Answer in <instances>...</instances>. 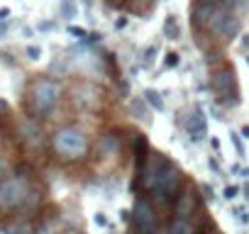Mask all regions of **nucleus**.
I'll use <instances>...</instances> for the list:
<instances>
[{
	"instance_id": "1",
	"label": "nucleus",
	"mask_w": 249,
	"mask_h": 234,
	"mask_svg": "<svg viewBox=\"0 0 249 234\" xmlns=\"http://www.w3.org/2000/svg\"><path fill=\"white\" fill-rule=\"evenodd\" d=\"M35 185V171L27 164H18L13 173L0 178V212H15L22 210L30 190Z\"/></svg>"
},
{
	"instance_id": "2",
	"label": "nucleus",
	"mask_w": 249,
	"mask_h": 234,
	"mask_svg": "<svg viewBox=\"0 0 249 234\" xmlns=\"http://www.w3.org/2000/svg\"><path fill=\"white\" fill-rule=\"evenodd\" d=\"M64 98V85L61 81L56 78H49V76H39L30 83V90H27V110L32 117L37 120H47V117L59 107Z\"/></svg>"
},
{
	"instance_id": "3",
	"label": "nucleus",
	"mask_w": 249,
	"mask_h": 234,
	"mask_svg": "<svg viewBox=\"0 0 249 234\" xmlns=\"http://www.w3.org/2000/svg\"><path fill=\"white\" fill-rule=\"evenodd\" d=\"M49 144H52L54 156L59 161H66V164L83 161L90 154V139H88V134L78 125H64V127H59L52 134Z\"/></svg>"
},
{
	"instance_id": "4",
	"label": "nucleus",
	"mask_w": 249,
	"mask_h": 234,
	"mask_svg": "<svg viewBox=\"0 0 249 234\" xmlns=\"http://www.w3.org/2000/svg\"><path fill=\"white\" fill-rule=\"evenodd\" d=\"M183 185H186L183 171H181L174 161H169V164L164 166V171L159 173L157 183L152 185L149 195H152V200H154L157 205H174V200H176V195L183 190Z\"/></svg>"
},
{
	"instance_id": "5",
	"label": "nucleus",
	"mask_w": 249,
	"mask_h": 234,
	"mask_svg": "<svg viewBox=\"0 0 249 234\" xmlns=\"http://www.w3.org/2000/svg\"><path fill=\"white\" fill-rule=\"evenodd\" d=\"M210 90H213L217 105H225V107L239 105L237 73H234V68L230 64H222V66L213 68V73H210Z\"/></svg>"
},
{
	"instance_id": "6",
	"label": "nucleus",
	"mask_w": 249,
	"mask_h": 234,
	"mask_svg": "<svg viewBox=\"0 0 249 234\" xmlns=\"http://www.w3.org/2000/svg\"><path fill=\"white\" fill-rule=\"evenodd\" d=\"M239 32H242V17H239V13L232 10V8L215 5L213 17H210V22H208V34L215 37L220 44H227V42H232Z\"/></svg>"
},
{
	"instance_id": "7",
	"label": "nucleus",
	"mask_w": 249,
	"mask_h": 234,
	"mask_svg": "<svg viewBox=\"0 0 249 234\" xmlns=\"http://www.w3.org/2000/svg\"><path fill=\"white\" fill-rule=\"evenodd\" d=\"M132 229L137 234H154L159 229V217H157V207L154 200L144 195H137L135 207H132Z\"/></svg>"
},
{
	"instance_id": "8",
	"label": "nucleus",
	"mask_w": 249,
	"mask_h": 234,
	"mask_svg": "<svg viewBox=\"0 0 249 234\" xmlns=\"http://www.w3.org/2000/svg\"><path fill=\"white\" fill-rule=\"evenodd\" d=\"M171 207H174V217H186V219H191L196 212H203V193H200V188L186 183L183 190L176 195Z\"/></svg>"
},
{
	"instance_id": "9",
	"label": "nucleus",
	"mask_w": 249,
	"mask_h": 234,
	"mask_svg": "<svg viewBox=\"0 0 249 234\" xmlns=\"http://www.w3.org/2000/svg\"><path fill=\"white\" fill-rule=\"evenodd\" d=\"M20 137L32 149H39L44 144V130L37 122V117H32V115L30 117H22V120H20Z\"/></svg>"
},
{
	"instance_id": "10",
	"label": "nucleus",
	"mask_w": 249,
	"mask_h": 234,
	"mask_svg": "<svg viewBox=\"0 0 249 234\" xmlns=\"http://www.w3.org/2000/svg\"><path fill=\"white\" fill-rule=\"evenodd\" d=\"M186 132L191 137V142L200 144L205 137H208V120H205V115L200 107H196L191 115H188V120H186Z\"/></svg>"
},
{
	"instance_id": "11",
	"label": "nucleus",
	"mask_w": 249,
	"mask_h": 234,
	"mask_svg": "<svg viewBox=\"0 0 249 234\" xmlns=\"http://www.w3.org/2000/svg\"><path fill=\"white\" fill-rule=\"evenodd\" d=\"M93 95H98V88L90 83H81L73 90V105H78L81 110H93L98 102V98H93Z\"/></svg>"
},
{
	"instance_id": "12",
	"label": "nucleus",
	"mask_w": 249,
	"mask_h": 234,
	"mask_svg": "<svg viewBox=\"0 0 249 234\" xmlns=\"http://www.w3.org/2000/svg\"><path fill=\"white\" fill-rule=\"evenodd\" d=\"M169 234H205V227H198L186 217H174L169 222Z\"/></svg>"
},
{
	"instance_id": "13",
	"label": "nucleus",
	"mask_w": 249,
	"mask_h": 234,
	"mask_svg": "<svg viewBox=\"0 0 249 234\" xmlns=\"http://www.w3.org/2000/svg\"><path fill=\"white\" fill-rule=\"evenodd\" d=\"M100 151H103V156H117L122 151V137L117 132H107L100 139Z\"/></svg>"
},
{
	"instance_id": "14",
	"label": "nucleus",
	"mask_w": 249,
	"mask_h": 234,
	"mask_svg": "<svg viewBox=\"0 0 249 234\" xmlns=\"http://www.w3.org/2000/svg\"><path fill=\"white\" fill-rule=\"evenodd\" d=\"M61 232V227H59V215H47L39 224H37V229H35V234H59Z\"/></svg>"
},
{
	"instance_id": "15",
	"label": "nucleus",
	"mask_w": 249,
	"mask_h": 234,
	"mask_svg": "<svg viewBox=\"0 0 249 234\" xmlns=\"http://www.w3.org/2000/svg\"><path fill=\"white\" fill-rule=\"evenodd\" d=\"M130 107H132V115H137L140 122H144V125L149 122V110H147L149 105H147L144 95H142V98H132V100H130Z\"/></svg>"
},
{
	"instance_id": "16",
	"label": "nucleus",
	"mask_w": 249,
	"mask_h": 234,
	"mask_svg": "<svg viewBox=\"0 0 249 234\" xmlns=\"http://www.w3.org/2000/svg\"><path fill=\"white\" fill-rule=\"evenodd\" d=\"M42 200H44V190L35 183L32 190H30V198H27V202H25V207H22V212H35V210H39Z\"/></svg>"
},
{
	"instance_id": "17",
	"label": "nucleus",
	"mask_w": 249,
	"mask_h": 234,
	"mask_svg": "<svg viewBox=\"0 0 249 234\" xmlns=\"http://www.w3.org/2000/svg\"><path fill=\"white\" fill-rule=\"evenodd\" d=\"M142 95H144V100H147V105H149L152 110H157V112H164V110H166V102H164V98H161L157 90L147 88Z\"/></svg>"
},
{
	"instance_id": "18",
	"label": "nucleus",
	"mask_w": 249,
	"mask_h": 234,
	"mask_svg": "<svg viewBox=\"0 0 249 234\" xmlns=\"http://www.w3.org/2000/svg\"><path fill=\"white\" fill-rule=\"evenodd\" d=\"M164 37L166 39H178L181 37V27H178L176 15H166V20H164Z\"/></svg>"
},
{
	"instance_id": "19",
	"label": "nucleus",
	"mask_w": 249,
	"mask_h": 234,
	"mask_svg": "<svg viewBox=\"0 0 249 234\" xmlns=\"http://www.w3.org/2000/svg\"><path fill=\"white\" fill-rule=\"evenodd\" d=\"M242 139H244L242 134H237V132H230V142H232V147H234L237 156H244V142H242Z\"/></svg>"
},
{
	"instance_id": "20",
	"label": "nucleus",
	"mask_w": 249,
	"mask_h": 234,
	"mask_svg": "<svg viewBox=\"0 0 249 234\" xmlns=\"http://www.w3.org/2000/svg\"><path fill=\"white\" fill-rule=\"evenodd\" d=\"M178 64H181V56H178L176 51H169V54H166V61H164V71H166V68H176Z\"/></svg>"
},
{
	"instance_id": "21",
	"label": "nucleus",
	"mask_w": 249,
	"mask_h": 234,
	"mask_svg": "<svg viewBox=\"0 0 249 234\" xmlns=\"http://www.w3.org/2000/svg\"><path fill=\"white\" fill-rule=\"evenodd\" d=\"M232 215L237 217L239 224H249V210H244V207H232Z\"/></svg>"
},
{
	"instance_id": "22",
	"label": "nucleus",
	"mask_w": 249,
	"mask_h": 234,
	"mask_svg": "<svg viewBox=\"0 0 249 234\" xmlns=\"http://www.w3.org/2000/svg\"><path fill=\"white\" fill-rule=\"evenodd\" d=\"M157 54H159V44H154V47H149L147 51H144V59H142V64L144 66H149L154 59H157Z\"/></svg>"
},
{
	"instance_id": "23",
	"label": "nucleus",
	"mask_w": 249,
	"mask_h": 234,
	"mask_svg": "<svg viewBox=\"0 0 249 234\" xmlns=\"http://www.w3.org/2000/svg\"><path fill=\"white\" fill-rule=\"evenodd\" d=\"M198 188H200V193H203V198H205V200H215V190H213V185H210V183H200Z\"/></svg>"
},
{
	"instance_id": "24",
	"label": "nucleus",
	"mask_w": 249,
	"mask_h": 234,
	"mask_svg": "<svg viewBox=\"0 0 249 234\" xmlns=\"http://www.w3.org/2000/svg\"><path fill=\"white\" fill-rule=\"evenodd\" d=\"M237 195H239V188H237V185H227V188H225V193H222V198H225V200H230V202H232Z\"/></svg>"
},
{
	"instance_id": "25",
	"label": "nucleus",
	"mask_w": 249,
	"mask_h": 234,
	"mask_svg": "<svg viewBox=\"0 0 249 234\" xmlns=\"http://www.w3.org/2000/svg\"><path fill=\"white\" fill-rule=\"evenodd\" d=\"M69 34H71V37H78V39H88V32L81 30V27H73V25L69 27Z\"/></svg>"
},
{
	"instance_id": "26",
	"label": "nucleus",
	"mask_w": 249,
	"mask_h": 234,
	"mask_svg": "<svg viewBox=\"0 0 249 234\" xmlns=\"http://www.w3.org/2000/svg\"><path fill=\"white\" fill-rule=\"evenodd\" d=\"M232 8L237 13H244V10H249V0H232Z\"/></svg>"
},
{
	"instance_id": "27",
	"label": "nucleus",
	"mask_w": 249,
	"mask_h": 234,
	"mask_svg": "<svg viewBox=\"0 0 249 234\" xmlns=\"http://www.w3.org/2000/svg\"><path fill=\"white\" fill-rule=\"evenodd\" d=\"M8 173H10V164H8V159L0 156V178H5Z\"/></svg>"
},
{
	"instance_id": "28",
	"label": "nucleus",
	"mask_w": 249,
	"mask_h": 234,
	"mask_svg": "<svg viewBox=\"0 0 249 234\" xmlns=\"http://www.w3.org/2000/svg\"><path fill=\"white\" fill-rule=\"evenodd\" d=\"M61 15H64V17H71V15H73V5H71V0H64V5H61Z\"/></svg>"
},
{
	"instance_id": "29",
	"label": "nucleus",
	"mask_w": 249,
	"mask_h": 234,
	"mask_svg": "<svg viewBox=\"0 0 249 234\" xmlns=\"http://www.w3.org/2000/svg\"><path fill=\"white\" fill-rule=\"evenodd\" d=\"M27 56H30L32 61H37V59L42 56V49H39V47H27Z\"/></svg>"
},
{
	"instance_id": "30",
	"label": "nucleus",
	"mask_w": 249,
	"mask_h": 234,
	"mask_svg": "<svg viewBox=\"0 0 249 234\" xmlns=\"http://www.w3.org/2000/svg\"><path fill=\"white\" fill-rule=\"evenodd\" d=\"M208 166H210V171H213V173H217V176H222V168H220V164H217L215 159H208Z\"/></svg>"
},
{
	"instance_id": "31",
	"label": "nucleus",
	"mask_w": 249,
	"mask_h": 234,
	"mask_svg": "<svg viewBox=\"0 0 249 234\" xmlns=\"http://www.w3.org/2000/svg\"><path fill=\"white\" fill-rule=\"evenodd\" d=\"M239 51L249 54V34H244V37H242V42H239Z\"/></svg>"
},
{
	"instance_id": "32",
	"label": "nucleus",
	"mask_w": 249,
	"mask_h": 234,
	"mask_svg": "<svg viewBox=\"0 0 249 234\" xmlns=\"http://www.w3.org/2000/svg\"><path fill=\"white\" fill-rule=\"evenodd\" d=\"M95 224H98V227H105V224H107V219L103 217V212H98V215H95Z\"/></svg>"
},
{
	"instance_id": "33",
	"label": "nucleus",
	"mask_w": 249,
	"mask_h": 234,
	"mask_svg": "<svg viewBox=\"0 0 249 234\" xmlns=\"http://www.w3.org/2000/svg\"><path fill=\"white\" fill-rule=\"evenodd\" d=\"M115 27H117V30H124V27H127V17H117Z\"/></svg>"
},
{
	"instance_id": "34",
	"label": "nucleus",
	"mask_w": 249,
	"mask_h": 234,
	"mask_svg": "<svg viewBox=\"0 0 249 234\" xmlns=\"http://www.w3.org/2000/svg\"><path fill=\"white\" fill-rule=\"evenodd\" d=\"M205 3H213V5H222V8H227V5H230V0H205Z\"/></svg>"
},
{
	"instance_id": "35",
	"label": "nucleus",
	"mask_w": 249,
	"mask_h": 234,
	"mask_svg": "<svg viewBox=\"0 0 249 234\" xmlns=\"http://www.w3.org/2000/svg\"><path fill=\"white\" fill-rule=\"evenodd\" d=\"M120 95L127 98V83H124V81H120Z\"/></svg>"
},
{
	"instance_id": "36",
	"label": "nucleus",
	"mask_w": 249,
	"mask_h": 234,
	"mask_svg": "<svg viewBox=\"0 0 249 234\" xmlns=\"http://www.w3.org/2000/svg\"><path fill=\"white\" fill-rule=\"evenodd\" d=\"M213 117H215V120H220V122L225 120V117H222V112H220L217 107H213Z\"/></svg>"
},
{
	"instance_id": "37",
	"label": "nucleus",
	"mask_w": 249,
	"mask_h": 234,
	"mask_svg": "<svg viewBox=\"0 0 249 234\" xmlns=\"http://www.w3.org/2000/svg\"><path fill=\"white\" fill-rule=\"evenodd\" d=\"M210 147H213V149H215V151H220V142H217V139H215V137H210Z\"/></svg>"
},
{
	"instance_id": "38",
	"label": "nucleus",
	"mask_w": 249,
	"mask_h": 234,
	"mask_svg": "<svg viewBox=\"0 0 249 234\" xmlns=\"http://www.w3.org/2000/svg\"><path fill=\"white\" fill-rule=\"evenodd\" d=\"M59 234H83V232L81 229H61Z\"/></svg>"
},
{
	"instance_id": "39",
	"label": "nucleus",
	"mask_w": 249,
	"mask_h": 234,
	"mask_svg": "<svg viewBox=\"0 0 249 234\" xmlns=\"http://www.w3.org/2000/svg\"><path fill=\"white\" fill-rule=\"evenodd\" d=\"M3 17H10V10L8 8H0V20H3Z\"/></svg>"
},
{
	"instance_id": "40",
	"label": "nucleus",
	"mask_w": 249,
	"mask_h": 234,
	"mask_svg": "<svg viewBox=\"0 0 249 234\" xmlns=\"http://www.w3.org/2000/svg\"><path fill=\"white\" fill-rule=\"evenodd\" d=\"M239 134H242V137H244V139H249V125H244V127H242V132H239Z\"/></svg>"
},
{
	"instance_id": "41",
	"label": "nucleus",
	"mask_w": 249,
	"mask_h": 234,
	"mask_svg": "<svg viewBox=\"0 0 249 234\" xmlns=\"http://www.w3.org/2000/svg\"><path fill=\"white\" fill-rule=\"evenodd\" d=\"M8 30V20H0V34H3Z\"/></svg>"
},
{
	"instance_id": "42",
	"label": "nucleus",
	"mask_w": 249,
	"mask_h": 234,
	"mask_svg": "<svg viewBox=\"0 0 249 234\" xmlns=\"http://www.w3.org/2000/svg\"><path fill=\"white\" fill-rule=\"evenodd\" d=\"M154 234H169V227H159V229H157Z\"/></svg>"
},
{
	"instance_id": "43",
	"label": "nucleus",
	"mask_w": 249,
	"mask_h": 234,
	"mask_svg": "<svg viewBox=\"0 0 249 234\" xmlns=\"http://www.w3.org/2000/svg\"><path fill=\"white\" fill-rule=\"evenodd\" d=\"M110 3H112V5H117V8H120V5H124V0H110Z\"/></svg>"
},
{
	"instance_id": "44",
	"label": "nucleus",
	"mask_w": 249,
	"mask_h": 234,
	"mask_svg": "<svg viewBox=\"0 0 249 234\" xmlns=\"http://www.w3.org/2000/svg\"><path fill=\"white\" fill-rule=\"evenodd\" d=\"M242 190H244V198H247V200H249V183H247V185H244V188H242Z\"/></svg>"
},
{
	"instance_id": "45",
	"label": "nucleus",
	"mask_w": 249,
	"mask_h": 234,
	"mask_svg": "<svg viewBox=\"0 0 249 234\" xmlns=\"http://www.w3.org/2000/svg\"><path fill=\"white\" fill-rule=\"evenodd\" d=\"M242 176H244V178H249V168H242Z\"/></svg>"
},
{
	"instance_id": "46",
	"label": "nucleus",
	"mask_w": 249,
	"mask_h": 234,
	"mask_svg": "<svg viewBox=\"0 0 249 234\" xmlns=\"http://www.w3.org/2000/svg\"><path fill=\"white\" fill-rule=\"evenodd\" d=\"M247 66H249V54H247Z\"/></svg>"
},
{
	"instance_id": "47",
	"label": "nucleus",
	"mask_w": 249,
	"mask_h": 234,
	"mask_svg": "<svg viewBox=\"0 0 249 234\" xmlns=\"http://www.w3.org/2000/svg\"><path fill=\"white\" fill-rule=\"evenodd\" d=\"M110 234H117V232H110Z\"/></svg>"
}]
</instances>
